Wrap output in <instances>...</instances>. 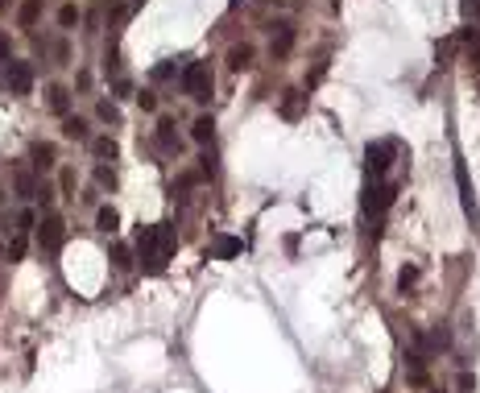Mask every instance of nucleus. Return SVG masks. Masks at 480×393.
I'll return each instance as SVG.
<instances>
[{"label":"nucleus","mask_w":480,"mask_h":393,"mask_svg":"<svg viewBox=\"0 0 480 393\" xmlns=\"http://www.w3.org/2000/svg\"><path fill=\"white\" fill-rule=\"evenodd\" d=\"M133 249H137V261H141L149 274H157V269H166V261L174 257V228H170V224H141Z\"/></svg>","instance_id":"nucleus-1"},{"label":"nucleus","mask_w":480,"mask_h":393,"mask_svg":"<svg viewBox=\"0 0 480 393\" xmlns=\"http://www.w3.org/2000/svg\"><path fill=\"white\" fill-rule=\"evenodd\" d=\"M62 240H66V224H62V215H58V211H46V215L37 220V249L54 257V253L62 249Z\"/></svg>","instance_id":"nucleus-2"},{"label":"nucleus","mask_w":480,"mask_h":393,"mask_svg":"<svg viewBox=\"0 0 480 393\" xmlns=\"http://www.w3.org/2000/svg\"><path fill=\"white\" fill-rule=\"evenodd\" d=\"M182 91H186L191 99H211V70H207V62H186V70H182Z\"/></svg>","instance_id":"nucleus-3"},{"label":"nucleus","mask_w":480,"mask_h":393,"mask_svg":"<svg viewBox=\"0 0 480 393\" xmlns=\"http://www.w3.org/2000/svg\"><path fill=\"white\" fill-rule=\"evenodd\" d=\"M394 153H398V141H373V145L365 149L369 174H373V178H385V170L394 166Z\"/></svg>","instance_id":"nucleus-4"},{"label":"nucleus","mask_w":480,"mask_h":393,"mask_svg":"<svg viewBox=\"0 0 480 393\" xmlns=\"http://www.w3.org/2000/svg\"><path fill=\"white\" fill-rule=\"evenodd\" d=\"M4 87H8L12 95H29V91H33V66L21 62V58H12V62L4 66Z\"/></svg>","instance_id":"nucleus-5"},{"label":"nucleus","mask_w":480,"mask_h":393,"mask_svg":"<svg viewBox=\"0 0 480 393\" xmlns=\"http://www.w3.org/2000/svg\"><path fill=\"white\" fill-rule=\"evenodd\" d=\"M456 186H460V203H464V215L480 224V207H477V195H472V182H468V166H464V157L456 153Z\"/></svg>","instance_id":"nucleus-6"},{"label":"nucleus","mask_w":480,"mask_h":393,"mask_svg":"<svg viewBox=\"0 0 480 393\" xmlns=\"http://www.w3.org/2000/svg\"><path fill=\"white\" fill-rule=\"evenodd\" d=\"M394 195H398L394 182H373V186L365 191V211H369V215H381V211L394 203Z\"/></svg>","instance_id":"nucleus-7"},{"label":"nucleus","mask_w":480,"mask_h":393,"mask_svg":"<svg viewBox=\"0 0 480 393\" xmlns=\"http://www.w3.org/2000/svg\"><path fill=\"white\" fill-rule=\"evenodd\" d=\"M95 228H99L104 236H112V232L120 228V211H116V207H99V211H95Z\"/></svg>","instance_id":"nucleus-8"},{"label":"nucleus","mask_w":480,"mask_h":393,"mask_svg":"<svg viewBox=\"0 0 480 393\" xmlns=\"http://www.w3.org/2000/svg\"><path fill=\"white\" fill-rule=\"evenodd\" d=\"M228 66L232 70H249L253 66V46H232L228 50Z\"/></svg>","instance_id":"nucleus-9"},{"label":"nucleus","mask_w":480,"mask_h":393,"mask_svg":"<svg viewBox=\"0 0 480 393\" xmlns=\"http://www.w3.org/2000/svg\"><path fill=\"white\" fill-rule=\"evenodd\" d=\"M303 104H307L303 91H286V99H282V116H286V120H298V116H303Z\"/></svg>","instance_id":"nucleus-10"},{"label":"nucleus","mask_w":480,"mask_h":393,"mask_svg":"<svg viewBox=\"0 0 480 393\" xmlns=\"http://www.w3.org/2000/svg\"><path fill=\"white\" fill-rule=\"evenodd\" d=\"M157 145H162V149H178V133H174V120H170V116L157 120Z\"/></svg>","instance_id":"nucleus-11"},{"label":"nucleus","mask_w":480,"mask_h":393,"mask_svg":"<svg viewBox=\"0 0 480 393\" xmlns=\"http://www.w3.org/2000/svg\"><path fill=\"white\" fill-rule=\"evenodd\" d=\"M240 249H244V245H240L236 236H220V240H215V249H211V257H220V261H228V257H236Z\"/></svg>","instance_id":"nucleus-12"},{"label":"nucleus","mask_w":480,"mask_h":393,"mask_svg":"<svg viewBox=\"0 0 480 393\" xmlns=\"http://www.w3.org/2000/svg\"><path fill=\"white\" fill-rule=\"evenodd\" d=\"M62 137H70V141H87V120L66 116V120H62Z\"/></svg>","instance_id":"nucleus-13"},{"label":"nucleus","mask_w":480,"mask_h":393,"mask_svg":"<svg viewBox=\"0 0 480 393\" xmlns=\"http://www.w3.org/2000/svg\"><path fill=\"white\" fill-rule=\"evenodd\" d=\"M406 377H410L414 385H423V381H427V365H423V356H419V352H410V356H406Z\"/></svg>","instance_id":"nucleus-14"},{"label":"nucleus","mask_w":480,"mask_h":393,"mask_svg":"<svg viewBox=\"0 0 480 393\" xmlns=\"http://www.w3.org/2000/svg\"><path fill=\"white\" fill-rule=\"evenodd\" d=\"M191 137H195V141H211V137H215V124H211V116H199V120L191 124Z\"/></svg>","instance_id":"nucleus-15"},{"label":"nucleus","mask_w":480,"mask_h":393,"mask_svg":"<svg viewBox=\"0 0 480 393\" xmlns=\"http://www.w3.org/2000/svg\"><path fill=\"white\" fill-rule=\"evenodd\" d=\"M29 153H33V166H37V170H50V166H54V145H33Z\"/></svg>","instance_id":"nucleus-16"},{"label":"nucleus","mask_w":480,"mask_h":393,"mask_svg":"<svg viewBox=\"0 0 480 393\" xmlns=\"http://www.w3.org/2000/svg\"><path fill=\"white\" fill-rule=\"evenodd\" d=\"M294 46V29L290 25H278V37H273V54H286Z\"/></svg>","instance_id":"nucleus-17"},{"label":"nucleus","mask_w":480,"mask_h":393,"mask_svg":"<svg viewBox=\"0 0 480 393\" xmlns=\"http://www.w3.org/2000/svg\"><path fill=\"white\" fill-rule=\"evenodd\" d=\"M95 116L108 120V124H120V108H116L112 99H99V104H95Z\"/></svg>","instance_id":"nucleus-18"},{"label":"nucleus","mask_w":480,"mask_h":393,"mask_svg":"<svg viewBox=\"0 0 480 393\" xmlns=\"http://www.w3.org/2000/svg\"><path fill=\"white\" fill-rule=\"evenodd\" d=\"M58 25H62V29H75V25H79V8H75V4H62V8H58Z\"/></svg>","instance_id":"nucleus-19"},{"label":"nucleus","mask_w":480,"mask_h":393,"mask_svg":"<svg viewBox=\"0 0 480 393\" xmlns=\"http://www.w3.org/2000/svg\"><path fill=\"white\" fill-rule=\"evenodd\" d=\"M50 108H54V112H66V108H70L66 87H50Z\"/></svg>","instance_id":"nucleus-20"},{"label":"nucleus","mask_w":480,"mask_h":393,"mask_svg":"<svg viewBox=\"0 0 480 393\" xmlns=\"http://www.w3.org/2000/svg\"><path fill=\"white\" fill-rule=\"evenodd\" d=\"M17 195H21V199H33V195H37V182H33L25 170L17 174Z\"/></svg>","instance_id":"nucleus-21"},{"label":"nucleus","mask_w":480,"mask_h":393,"mask_svg":"<svg viewBox=\"0 0 480 393\" xmlns=\"http://www.w3.org/2000/svg\"><path fill=\"white\" fill-rule=\"evenodd\" d=\"M37 12H41V0H25V4H21V25L29 29V25L37 21Z\"/></svg>","instance_id":"nucleus-22"},{"label":"nucleus","mask_w":480,"mask_h":393,"mask_svg":"<svg viewBox=\"0 0 480 393\" xmlns=\"http://www.w3.org/2000/svg\"><path fill=\"white\" fill-rule=\"evenodd\" d=\"M25 249H29V240H25V236H21V232H17V236H12V245H8V253H4V257H8V261H21V257H25Z\"/></svg>","instance_id":"nucleus-23"},{"label":"nucleus","mask_w":480,"mask_h":393,"mask_svg":"<svg viewBox=\"0 0 480 393\" xmlns=\"http://www.w3.org/2000/svg\"><path fill=\"white\" fill-rule=\"evenodd\" d=\"M91 149H95V153H99V157H108V162H112V157H116V141H112V137H99V141H95V145H91Z\"/></svg>","instance_id":"nucleus-24"},{"label":"nucleus","mask_w":480,"mask_h":393,"mask_svg":"<svg viewBox=\"0 0 480 393\" xmlns=\"http://www.w3.org/2000/svg\"><path fill=\"white\" fill-rule=\"evenodd\" d=\"M128 257H133V253H128L124 245H112V265H116V269H128V265H133Z\"/></svg>","instance_id":"nucleus-25"},{"label":"nucleus","mask_w":480,"mask_h":393,"mask_svg":"<svg viewBox=\"0 0 480 393\" xmlns=\"http://www.w3.org/2000/svg\"><path fill=\"white\" fill-rule=\"evenodd\" d=\"M414 282H419V269H414V265H406V269L398 274V286H402V290H410Z\"/></svg>","instance_id":"nucleus-26"},{"label":"nucleus","mask_w":480,"mask_h":393,"mask_svg":"<svg viewBox=\"0 0 480 393\" xmlns=\"http://www.w3.org/2000/svg\"><path fill=\"white\" fill-rule=\"evenodd\" d=\"M95 182H99V186H116V174H112L108 166H99V170H95Z\"/></svg>","instance_id":"nucleus-27"},{"label":"nucleus","mask_w":480,"mask_h":393,"mask_svg":"<svg viewBox=\"0 0 480 393\" xmlns=\"http://www.w3.org/2000/svg\"><path fill=\"white\" fill-rule=\"evenodd\" d=\"M472 390H477V381H472L468 373H460V393H472Z\"/></svg>","instance_id":"nucleus-28"},{"label":"nucleus","mask_w":480,"mask_h":393,"mask_svg":"<svg viewBox=\"0 0 480 393\" xmlns=\"http://www.w3.org/2000/svg\"><path fill=\"white\" fill-rule=\"evenodd\" d=\"M137 104H141V108H157V99H153L149 91H141V95H137Z\"/></svg>","instance_id":"nucleus-29"},{"label":"nucleus","mask_w":480,"mask_h":393,"mask_svg":"<svg viewBox=\"0 0 480 393\" xmlns=\"http://www.w3.org/2000/svg\"><path fill=\"white\" fill-rule=\"evenodd\" d=\"M468 4H472V0H468ZM477 4H480V0H477Z\"/></svg>","instance_id":"nucleus-30"},{"label":"nucleus","mask_w":480,"mask_h":393,"mask_svg":"<svg viewBox=\"0 0 480 393\" xmlns=\"http://www.w3.org/2000/svg\"><path fill=\"white\" fill-rule=\"evenodd\" d=\"M0 199H4V195H0Z\"/></svg>","instance_id":"nucleus-31"}]
</instances>
